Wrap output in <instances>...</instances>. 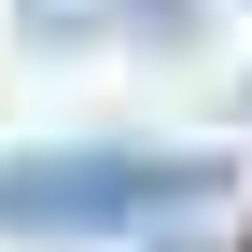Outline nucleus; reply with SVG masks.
Returning a JSON list of instances; mask_svg holds the SVG:
<instances>
[{
  "mask_svg": "<svg viewBox=\"0 0 252 252\" xmlns=\"http://www.w3.org/2000/svg\"><path fill=\"white\" fill-rule=\"evenodd\" d=\"M238 154H140V140H28L0 154V238H168L224 210Z\"/></svg>",
  "mask_w": 252,
  "mask_h": 252,
  "instance_id": "obj_1",
  "label": "nucleus"
},
{
  "mask_svg": "<svg viewBox=\"0 0 252 252\" xmlns=\"http://www.w3.org/2000/svg\"><path fill=\"white\" fill-rule=\"evenodd\" d=\"M28 42H126V0H14Z\"/></svg>",
  "mask_w": 252,
  "mask_h": 252,
  "instance_id": "obj_2",
  "label": "nucleus"
}]
</instances>
